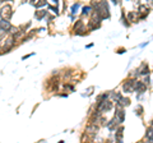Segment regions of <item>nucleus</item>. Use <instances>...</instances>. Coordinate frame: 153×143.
I'll list each match as a JSON object with an SVG mask.
<instances>
[{
	"instance_id": "1",
	"label": "nucleus",
	"mask_w": 153,
	"mask_h": 143,
	"mask_svg": "<svg viewBox=\"0 0 153 143\" xmlns=\"http://www.w3.org/2000/svg\"><path fill=\"white\" fill-rule=\"evenodd\" d=\"M11 14H13V9H11L10 5H4L1 6V9H0V15H1L3 19H9L11 18Z\"/></svg>"
},
{
	"instance_id": "2",
	"label": "nucleus",
	"mask_w": 153,
	"mask_h": 143,
	"mask_svg": "<svg viewBox=\"0 0 153 143\" xmlns=\"http://www.w3.org/2000/svg\"><path fill=\"white\" fill-rule=\"evenodd\" d=\"M115 114H116V119H117V121L119 123H124L125 120V111L122 110V107L121 106H119L116 107V111H115Z\"/></svg>"
},
{
	"instance_id": "3",
	"label": "nucleus",
	"mask_w": 153,
	"mask_h": 143,
	"mask_svg": "<svg viewBox=\"0 0 153 143\" xmlns=\"http://www.w3.org/2000/svg\"><path fill=\"white\" fill-rule=\"evenodd\" d=\"M13 28L10 24V22L8 19H1L0 21V29L4 31V32H10V29Z\"/></svg>"
},
{
	"instance_id": "4",
	"label": "nucleus",
	"mask_w": 153,
	"mask_h": 143,
	"mask_svg": "<svg viewBox=\"0 0 153 143\" xmlns=\"http://www.w3.org/2000/svg\"><path fill=\"white\" fill-rule=\"evenodd\" d=\"M134 84H135V80L130 79L128 82L124 83V92H134Z\"/></svg>"
},
{
	"instance_id": "5",
	"label": "nucleus",
	"mask_w": 153,
	"mask_h": 143,
	"mask_svg": "<svg viewBox=\"0 0 153 143\" xmlns=\"http://www.w3.org/2000/svg\"><path fill=\"white\" fill-rule=\"evenodd\" d=\"M74 29H75V32L78 33V34H83L84 33V29H86V27H84L82 21H78V22H76V24L74 26Z\"/></svg>"
},
{
	"instance_id": "6",
	"label": "nucleus",
	"mask_w": 153,
	"mask_h": 143,
	"mask_svg": "<svg viewBox=\"0 0 153 143\" xmlns=\"http://www.w3.org/2000/svg\"><path fill=\"white\" fill-rule=\"evenodd\" d=\"M86 132L87 133H97L98 132V126L97 124H94V123H92V124H89L86 128Z\"/></svg>"
},
{
	"instance_id": "7",
	"label": "nucleus",
	"mask_w": 153,
	"mask_h": 143,
	"mask_svg": "<svg viewBox=\"0 0 153 143\" xmlns=\"http://www.w3.org/2000/svg\"><path fill=\"white\" fill-rule=\"evenodd\" d=\"M145 83H142V82H135L134 84V91H139V92H144L145 91Z\"/></svg>"
},
{
	"instance_id": "8",
	"label": "nucleus",
	"mask_w": 153,
	"mask_h": 143,
	"mask_svg": "<svg viewBox=\"0 0 153 143\" xmlns=\"http://www.w3.org/2000/svg\"><path fill=\"white\" fill-rule=\"evenodd\" d=\"M117 105L121 106V107L129 106L130 105V100L129 98H125V97H120V98H119V101H117Z\"/></svg>"
},
{
	"instance_id": "9",
	"label": "nucleus",
	"mask_w": 153,
	"mask_h": 143,
	"mask_svg": "<svg viewBox=\"0 0 153 143\" xmlns=\"http://www.w3.org/2000/svg\"><path fill=\"white\" fill-rule=\"evenodd\" d=\"M117 119L116 118H115V119H112V120H111L110 123H109V124H107V128H109L110 130H114L115 128H116V124H117Z\"/></svg>"
},
{
	"instance_id": "10",
	"label": "nucleus",
	"mask_w": 153,
	"mask_h": 143,
	"mask_svg": "<svg viewBox=\"0 0 153 143\" xmlns=\"http://www.w3.org/2000/svg\"><path fill=\"white\" fill-rule=\"evenodd\" d=\"M128 18L132 22H135L137 19H138V13H137V11H130V13L128 14Z\"/></svg>"
},
{
	"instance_id": "11",
	"label": "nucleus",
	"mask_w": 153,
	"mask_h": 143,
	"mask_svg": "<svg viewBox=\"0 0 153 143\" xmlns=\"http://www.w3.org/2000/svg\"><path fill=\"white\" fill-rule=\"evenodd\" d=\"M46 15V10H38L36 11V18L37 19H42Z\"/></svg>"
},
{
	"instance_id": "12",
	"label": "nucleus",
	"mask_w": 153,
	"mask_h": 143,
	"mask_svg": "<svg viewBox=\"0 0 153 143\" xmlns=\"http://www.w3.org/2000/svg\"><path fill=\"white\" fill-rule=\"evenodd\" d=\"M122 130H124V129L120 128V129H119V132L116 133V139L119 142H122Z\"/></svg>"
},
{
	"instance_id": "13",
	"label": "nucleus",
	"mask_w": 153,
	"mask_h": 143,
	"mask_svg": "<svg viewBox=\"0 0 153 143\" xmlns=\"http://www.w3.org/2000/svg\"><path fill=\"white\" fill-rule=\"evenodd\" d=\"M148 73H149V68H148V65L144 64L140 69V74H148Z\"/></svg>"
},
{
	"instance_id": "14",
	"label": "nucleus",
	"mask_w": 153,
	"mask_h": 143,
	"mask_svg": "<svg viewBox=\"0 0 153 143\" xmlns=\"http://www.w3.org/2000/svg\"><path fill=\"white\" fill-rule=\"evenodd\" d=\"M139 13H144V15H145L147 13H149V9H148L147 6H143V5H142V6L139 8Z\"/></svg>"
},
{
	"instance_id": "15",
	"label": "nucleus",
	"mask_w": 153,
	"mask_h": 143,
	"mask_svg": "<svg viewBox=\"0 0 153 143\" xmlns=\"http://www.w3.org/2000/svg\"><path fill=\"white\" fill-rule=\"evenodd\" d=\"M91 11H92V8H91V6H84L83 10H82V13H83V14H89Z\"/></svg>"
},
{
	"instance_id": "16",
	"label": "nucleus",
	"mask_w": 153,
	"mask_h": 143,
	"mask_svg": "<svg viewBox=\"0 0 153 143\" xmlns=\"http://www.w3.org/2000/svg\"><path fill=\"white\" fill-rule=\"evenodd\" d=\"M147 137L149 138V142H152V126H149V129L147 130Z\"/></svg>"
},
{
	"instance_id": "17",
	"label": "nucleus",
	"mask_w": 153,
	"mask_h": 143,
	"mask_svg": "<svg viewBox=\"0 0 153 143\" xmlns=\"http://www.w3.org/2000/svg\"><path fill=\"white\" fill-rule=\"evenodd\" d=\"M78 8H79V4L76 3V4H74V5L71 6V13L74 14V13H76V10H78Z\"/></svg>"
},
{
	"instance_id": "18",
	"label": "nucleus",
	"mask_w": 153,
	"mask_h": 143,
	"mask_svg": "<svg viewBox=\"0 0 153 143\" xmlns=\"http://www.w3.org/2000/svg\"><path fill=\"white\" fill-rule=\"evenodd\" d=\"M4 36H5V32L0 29V41H1V40H4Z\"/></svg>"
},
{
	"instance_id": "19",
	"label": "nucleus",
	"mask_w": 153,
	"mask_h": 143,
	"mask_svg": "<svg viewBox=\"0 0 153 143\" xmlns=\"http://www.w3.org/2000/svg\"><path fill=\"white\" fill-rule=\"evenodd\" d=\"M38 1H40V0H31V4H32V5H36Z\"/></svg>"
},
{
	"instance_id": "20",
	"label": "nucleus",
	"mask_w": 153,
	"mask_h": 143,
	"mask_svg": "<svg viewBox=\"0 0 153 143\" xmlns=\"http://www.w3.org/2000/svg\"><path fill=\"white\" fill-rule=\"evenodd\" d=\"M111 1H112L114 4H117V0H111Z\"/></svg>"
},
{
	"instance_id": "21",
	"label": "nucleus",
	"mask_w": 153,
	"mask_h": 143,
	"mask_svg": "<svg viewBox=\"0 0 153 143\" xmlns=\"http://www.w3.org/2000/svg\"><path fill=\"white\" fill-rule=\"evenodd\" d=\"M54 1H55V3H57V0H54Z\"/></svg>"
}]
</instances>
